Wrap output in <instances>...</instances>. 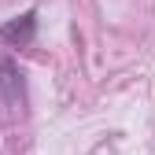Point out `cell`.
<instances>
[{
  "mask_svg": "<svg viewBox=\"0 0 155 155\" xmlns=\"http://www.w3.org/2000/svg\"><path fill=\"white\" fill-rule=\"evenodd\" d=\"M33 37H37V15L33 11H26V15H18V18H11V22L0 26V41H4V45H15V48L33 45Z\"/></svg>",
  "mask_w": 155,
  "mask_h": 155,
  "instance_id": "2",
  "label": "cell"
},
{
  "mask_svg": "<svg viewBox=\"0 0 155 155\" xmlns=\"http://www.w3.org/2000/svg\"><path fill=\"white\" fill-rule=\"evenodd\" d=\"M0 96L11 111L26 107V85H22V70L15 59H0Z\"/></svg>",
  "mask_w": 155,
  "mask_h": 155,
  "instance_id": "1",
  "label": "cell"
}]
</instances>
